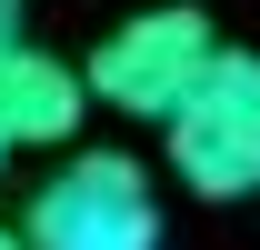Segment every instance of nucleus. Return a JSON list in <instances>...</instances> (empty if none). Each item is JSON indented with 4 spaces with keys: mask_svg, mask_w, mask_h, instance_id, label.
Listing matches in <instances>:
<instances>
[{
    "mask_svg": "<svg viewBox=\"0 0 260 250\" xmlns=\"http://www.w3.org/2000/svg\"><path fill=\"white\" fill-rule=\"evenodd\" d=\"M30 250H160V190L120 150H70L20 210Z\"/></svg>",
    "mask_w": 260,
    "mask_h": 250,
    "instance_id": "nucleus-1",
    "label": "nucleus"
},
{
    "mask_svg": "<svg viewBox=\"0 0 260 250\" xmlns=\"http://www.w3.org/2000/svg\"><path fill=\"white\" fill-rule=\"evenodd\" d=\"M170 170L190 200H250L260 190V50H220L200 90L160 120Z\"/></svg>",
    "mask_w": 260,
    "mask_h": 250,
    "instance_id": "nucleus-2",
    "label": "nucleus"
},
{
    "mask_svg": "<svg viewBox=\"0 0 260 250\" xmlns=\"http://www.w3.org/2000/svg\"><path fill=\"white\" fill-rule=\"evenodd\" d=\"M220 60V40L200 20L190 0H170V10H140L120 30L90 50V100H110L120 120H170L180 100L200 90V70Z\"/></svg>",
    "mask_w": 260,
    "mask_h": 250,
    "instance_id": "nucleus-3",
    "label": "nucleus"
},
{
    "mask_svg": "<svg viewBox=\"0 0 260 250\" xmlns=\"http://www.w3.org/2000/svg\"><path fill=\"white\" fill-rule=\"evenodd\" d=\"M80 110H90V70L50 60L40 40H10V50H0V130H10V150H50V140H70Z\"/></svg>",
    "mask_w": 260,
    "mask_h": 250,
    "instance_id": "nucleus-4",
    "label": "nucleus"
},
{
    "mask_svg": "<svg viewBox=\"0 0 260 250\" xmlns=\"http://www.w3.org/2000/svg\"><path fill=\"white\" fill-rule=\"evenodd\" d=\"M10 40H20V0H0V50H10Z\"/></svg>",
    "mask_w": 260,
    "mask_h": 250,
    "instance_id": "nucleus-5",
    "label": "nucleus"
},
{
    "mask_svg": "<svg viewBox=\"0 0 260 250\" xmlns=\"http://www.w3.org/2000/svg\"><path fill=\"white\" fill-rule=\"evenodd\" d=\"M0 250H30V240H20V230H0Z\"/></svg>",
    "mask_w": 260,
    "mask_h": 250,
    "instance_id": "nucleus-6",
    "label": "nucleus"
},
{
    "mask_svg": "<svg viewBox=\"0 0 260 250\" xmlns=\"http://www.w3.org/2000/svg\"><path fill=\"white\" fill-rule=\"evenodd\" d=\"M0 170H10V130H0Z\"/></svg>",
    "mask_w": 260,
    "mask_h": 250,
    "instance_id": "nucleus-7",
    "label": "nucleus"
}]
</instances>
